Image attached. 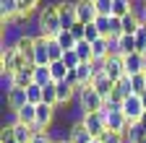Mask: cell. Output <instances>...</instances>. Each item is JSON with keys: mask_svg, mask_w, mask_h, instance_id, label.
I'll use <instances>...</instances> for the list:
<instances>
[{"mask_svg": "<svg viewBox=\"0 0 146 143\" xmlns=\"http://www.w3.org/2000/svg\"><path fill=\"white\" fill-rule=\"evenodd\" d=\"M143 101H141V96H128L125 101H123V115L128 117V122H138L141 117H143Z\"/></svg>", "mask_w": 146, "mask_h": 143, "instance_id": "obj_4", "label": "cell"}, {"mask_svg": "<svg viewBox=\"0 0 146 143\" xmlns=\"http://www.w3.org/2000/svg\"><path fill=\"white\" fill-rule=\"evenodd\" d=\"M94 143H99V140H94Z\"/></svg>", "mask_w": 146, "mask_h": 143, "instance_id": "obj_38", "label": "cell"}, {"mask_svg": "<svg viewBox=\"0 0 146 143\" xmlns=\"http://www.w3.org/2000/svg\"><path fill=\"white\" fill-rule=\"evenodd\" d=\"M94 140H97V138L84 128V122L70 125V143H94Z\"/></svg>", "mask_w": 146, "mask_h": 143, "instance_id": "obj_12", "label": "cell"}, {"mask_svg": "<svg viewBox=\"0 0 146 143\" xmlns=\"http://www.w3.org/2000/svg\"><path fill=\"white\" fill-rule=\"evenodd\" d=\"M76 16H78L81 24H94L97 16H99L94 0H76Z\"/></svg>", "mask_w": 146, "mask_h": 143, "instance_id": "obj_6", "label": "cell"}, {"mask_svg": "<svg viewBox=\"0 0 146 143\" xmlns=\"http://www.w3.org/2000/svg\"><path fill=\"white\" fill-rule=\"evenodd\" d=\"M138 122H141V128H143V130H146V112H143V117H141V120H138Z\"/></svg>", "mask_w": 146, "mask_h": 143, "instance_id": "obj_36", "label": "cell"}, {"mask_svg": "<svg viewBox=\"0 0 146 143\" xmlns=\"http://www.w3.org/2000/svg\"><path fill=\"white\" fill-rule=\"evenodd\" d=\"M102 117H104V125H107L110 133H123L125 135V128L131 125L123 112H102Z\"/></svg>", "mask_w": 146, "mask_h": 143, "instance_id": "obj_5", "label": "cell"}, {"mask_svg": "<svg viewBox=\"0 0 146 143\" xmlns=\"http://www.w3.org/2000/svg\"><path fill=\"white\" fill-rule=\"evenodd\" d=\"M34 24H36V34L55 39V37H58V34L63 31L58 5H55V3H42V8L36 11V16H34Z\"/></svg>", "mask_w": 146, "mask_h": 143, "instance_id": "obj_1", "label": "cell"}, {"mask_svg": "<svg viewBox=\"0 0 146 143\" xmlns=\"http://www.w3.org/2000/svg\"><path fill=\"white\" fill-rule=\"evenodd\" d=\"M55 42H58V44L63 47V52H70V49H76V47H78V39L73 37L70 31H65V29L58 34V37H55Z\"/></svg>", "mask_w": 146, "mask_h": 143, "instance_id": "obj_18", "label": "cell"}, {"mask_svg": "<svg viewBox=\"0 0 146 143\" xmlns=\"http://www.w3.org/2000/svg\"><path fill=\"white\" fill-rule=\"evenodd\" d=\"M99 143H125V135L123 133H110V130H104V135L102 138H97Z\"/></svg>", "mask_w": 146, "mask_h": 143, "instance_id": "obj_33", "label": "cell"}, {"mask_svg": "<svg viewBox=\"0 0 146 143\" xmlns=\"http://www.w3.org/2000/svg\"><path fill=\"white\" fill-rule=\"evenodd\" d=\"M94 5H97V13H99V16H112L115 0H94Z\"/></svg>", "mask_w": 146, "mask_h": 143, "instance_id": "obj_32", "label": "cell"}, {"mask_svg": "<svg viewBox=\"0 0 146 143\" xmlns=\"http://www.w3.org/2000/svg\"><path fill=\"white\" fill-rule=\"evenodd\" d=\"M131 88H133V94H136V96H141V94L146 91V73L133 76V78H131Z\"/></svg>", "mask_w": 146, "mask_h": 143, "instance_id": "obj_28", "label": "cell"}, {"mask_svg": "<svg viewBox=\"0 0 146 143\" xmlns=\"http://www.w3.org/2000/svg\"><path fill=\"white\" fill-rule=\"evenodd\" d=\"M76 52H78V57H81V63H91V60H94V49H91V44H89L86 39H84V42H78Z\"/></svg>", "mask_w": 146, "mask_h": 143, "instance_id": "obj_26", "label": "cell"}, {"mask_svg": "<svg viewBox=\"0 0 146 143\" xmlns=\"http://www.w3.org/2000/svg\"><path fill=\"white\" fill-rule=\"evenodd\" d=\"M47 49H50V63H58V60H63V55H65L63 47L55 42V39H50V42H47Z\"/></svg>", "mask_w": 146, "mask_h": 143, "instance_id": "obj_29", "label": "cell"}, {"mask_svg": "<svg viewBox=\"0 0 146 143\" xmlns=\"http://www.w3.org/2000/svg\"><path fill=\"white\" fill-rule=\"evenodd\" d=\"M97 39H102V34H99V29H97L94 24H86V42H89V44H94Z\"/></svg>", "mask_w": 146, "mask_h": 143, "instance_id": "obj_34", "label": "cell"}, {"mask_svg": "<svg viewBox=\"0 0 146 143\" xmlns=\"http://www.w3.org/2000/svg\"><path fill=\"white\" fill-rule=\"evenodd\" d=\"M91 49H94V60H107L110 57V39H97L94 44H91Z\"/></svg>", "mask_w": 146, "mask_h": 143, "instance_id": "obj_22", "label": "cell"}, {"mask_svg": "<svg viewBox=\"0 0 146 143\" xmlns=\"http://www.w3.org/2000/svg\"><path fill=\"white\" fill-rule=\"evenodd\" d=\"M16 115H18V122H21V125H29V128H31V125L36 122V107L34 104H26L24 109H18Z\"/></svg>", "mask_w": 146, "mask_h": 143, "instance_id": "obj_21", "label": "cell"}, {"mask_svg": "<svg viewBox=\"0 0 146 143\" xmlns=\"http://www.w3.org/2000/svg\"><path fill=\"white\" fill-rule=\"evenodd\" d=\"M13 135H16V143H31V140H34L31 128H29V125H21V122L13 128Z\"/></svg>", "mask_w": 146, "mask_h": 143, "instance_id": "obj_23", "label": "cell"}, {"mask_svg": "<svg viewBox=\"0 0 146 143\" xmlns=\"http://www.w3.org/2000/svg\"><path fill=\"white\" fill-rule=\"evenodd\" d=\"M31 143H52V140H50V135H47V133H39V135H34V140H31Z\"/></svg>", "mask_w": 146, "mask_h": 143, "instance_id": "obj_35", "label": "cell"}, {"mask_svg": "<svg viewBox=\"0 0 146 143\" xmlns=\"http://www.w3.org/2000/svg\"><path fill=\"white\" fill-rule=\"evenodd\" d=\"M50 73H52V81L55 83H63L65 76H68V68H65L63 60H58V63H50Z\"/></svg>", "mask_w": 146, "mask_h": 143, "instance_id": "obj_24", "label": "cell"}, {"mask_svg": "<svg viewBox=\"0 0 146 143\" xmlns=\"http://www.w3.org/2000/svg\"><path fill=\"white\" fill-rule=\"evenodd\" d=\"M143 73H146V70H143Z\"/></svg>", "mask_w": 146, "mask_h": 143, "instance_id": "obj_40", "label": "cell"}, {"mask_svg": "<svg viewBox=\"0 0 146 143\" xmlns=\"http://www.w3.org/2000/svg\"><path fill=\"white\" fill-rule=\"evenodd\" d=\"M110 18H112V16H97V21H94V26L99 29V34L104 39H110Z\"/></svg>", "mask_w": 146, "mask_h": 143, "instance_id": "obj_31", "label": "cell"}, {"mask_svg": "<svg viewBox=\"0 0 146 143\" xmlns=\"http://www.w3.org/2000/svg\"><path fill=\"white\" fill-rule=\"evenodd\" d=\"M104 76L110 81H123L125 78V65H123V57H107L104 60Z\"/></svg>", "mask_w": 146, "mask_h": 143, "instance_id": "obj_8", "label": "cell"}, {"mask_svg": "<svg viewBox=\"0 0 146 143\" xmlns=\"http://www.w3.org/2000/svg\"><path fill=\"white\" fill-rule=\"evenodd\" d=\"M63 63H65L68 70H76V68L81 65V57H78V52H76V49H70V52H65V55H63Z\"/></svg>", "mask_w": 146, "mask_h": 143, "instance_id": "obj_30", "label": "cell"}, {"mask_svg": "<svg viewBox=\"0 0 146 143\" xmlns=\"http://www.w3.org/2000/svg\"><path fill=\"white\" fill-rule=\"evenodd\" d=\"M34 83L36 86H50V83H55L52 81V73H50V65H34Z\"/></svg>", "mask_w": 146, "mask_h": 143, "instance_id": "obj_16", "label": "cell"}, {"mask_svg": "<svg viewBox=\"0 0 146 143\" xmlns=\"http://www.w3.org/2000/svg\"><path fill=\"white\" fill-rule=\"evenodd\" d=\"M42 91H44L42 86H36V83H31V86L26 88V96H29V104H34V107H39V104H42Z\"/></svg>", "mask_w": 146, "mask_h": 143, "instance_id": "obj_27", "label": "cell"}, {"mask_svg": "<svg viewBox=\"0 0 146 143\" xmlns=\"http://www.w3.org/2000/svg\"><path fill=\"white\" fill-rule=\"evenodd\" d=\"M31 63L18 52L16 47H11V49H0V73H18V70H26Z\"/></svg>", "mask_w": 146, "mask_h": 143, "instance_id": "obj_3", "label": "cell"}, {"mask_svg": "<svg viewBox=\"0 0 146 143\" xmlns=\"http://www.w3.org/2000/svg\"><path fill=\"white\" fill-rule=\"evenodd\" d=\"M42 101L50 104V107H58V83L44 86V91H42Z\"/></svg>", "mask_w": 146, "mask_h": 143, "instance_id": "obj_25", "label": "cell"}, {"mask_svg": "<svg viewBox=\"0 0 146 143\" xmlns=\"http://www.w3.org/2000/svg\"><path fill=\"white\" fill-rule=\"evenodd\" d=\"M16 49H18V52H21V55L31 63V60H34V49H36V34H29V31H26L24 37L18 39ZM31 65H34V63H31Z\"/></svg>", "mask_w": 146, "mask_h": 143, "instance_id": "obj_10", "label": "cell"}, {"mask_svg": "<svg viewBox=\"0 0 146 143\" xmlns=\"http://www.w3.org/2000/svg\"><path fill=\"white\" fill-rule=\"evenodd\" d=\"M76 101L81 104L84 115H91V112H102L104 109V99L97 94L94 83H86V86H78L76 88Z\"/></svg>", "mask_w": 146, "mask_h": 143, "instance_id": "obj_2", "label": "cell"}, {"mask_svg": "<svg viewBox=\"0 0 146 143\" xmlns=\"http://www.w3.org/2000/svg\"><path fill=\"white\" fill-rule=\"evenodd\" d=\"M84 128L94 135V138H102L104 130H107V125H104V117L102 112H91V115H84Z\"/></svg>", "mask_w": 146, "mask_h": 143, "instance_id": "obj_7", "label": "cell"}, {"mask_svg": "<svg viewBox=\"0 0 146 143\" xmlns=\"http://www.w3.org/2000/svg\"><path fill=\"white\" fill-rule=\"evenodd\" d=\"M123 65H125V76H128V78H133V76H138V73H143V70H146V63H143V57H141V52H133V55L123 57Z\"/></svg>", "mask_w": 146, "mask_h": 143, "instance_id": "obj_9", "label": "cell"}, {"mask_svg": "<svg viewBox=\"0 0 146 143\" xmlns=\"http://www.w3.org/2000/svg\"><path fill=\"white\" fill-rule=\"evenodd\" d=\"M26 104H29L26 88H13V91L8 94V99H5V109H13V112H18V109H24Z\"/></svg>", "mask_w": 146, "mask_h": 143, "instance_id": "obj_11", "label": "cell"}, {"mask_svg": "<svg viewBox=\"0 0 146 143\" xmlns=\"http://www.w3.org/2000/svg\"><path fill=\"white\" fill-rule=\"evenodd\" d=\"M18 16V0H0V18L3 24H11Z\"/></svg>", "mask_w": 146, "mask_h": 143, "instance_id": "obj_13", "label": "cell"}, {"mask_svg": "<svg viewBox=\"0 0 146 143\" xmlns=\"http://www.w3.org/2000/svg\"><path fill=\"white\" fill-rule=\"evenodd\" d=\"M120 44V55L128 57V55H133V52H138V44H136V37H128V34H123V37L117 39Z\"/></svg>", "mask_w": 146, "mask_h": 143, "instance_id": "obj_19", "label": "cell"}, {"mask_svg": "<svg viewBox=\"0 0 146 143\" xmlns=\"http://www.w3.org/2000/svg\"><path fill=\"white\" fill-rule=\"evenodd\" d=\"M31 83H34V65H29L26 70L13 73V86H16V88H29Z\"/></svg>", "mask_w": 146, "mask_h": 143, "instance_id": "obj_14", "label": "cell"}, {"mask_svg": "<svg viewBox=\"0 0 146 143\" xmlns=\"http://www.w3.org/2000/svg\"><path fill=\"white\" fill-rule=\"evenodd\" d=\"M76 76H78V83L86 86V83H94V68H91V63H81L76 68Z\"/></svg>", "mask_w": 146, "mask_h": 143, "instance_id": "obj_20", "label": "cell"}, {"mask_svg": "<svg viewBox=\"0 0 146 143\" xmlns=\"http://www.w3.org/2000/svg\"><path fill=\"white\" fill-rule=\"evenodd\" d=\"M141 101H143V109H146V91L141 94Z\"/></svg>", "mask_w": 146, "mask_h": 143, "instance_id": "obj_37", "label": "cell"}, {"mask_svg": "<svg viewBox=\"0 0 146 143\" xmlns=\"http://www.w3.org/2000/svg\"><path fill=\"white\" fill-rule=\"evenodd\" d=\"M94 88H97V94L107 101L110 96H112V91H115V81H110L107 76H99V78H94Z\"/></svg>", "mask_w": 146, "mask_h": 143, "instance_id": "obj_15", "label": "cell"}, {"mask_svg": "<svg viewBox=\"0 0 146 143\" xmlns=\"http://www.w3.org/2000/svg\"><path fill=\"white\" fill-rule=\"evenodd\" d=\"M146 138V130L141 128V122H131L125 128V143H141Z\"/></svg>", "mask_w": 146, "mask_h": 143, "instance_id": "obj_17", "label": "cell"}, {"mask_svg": "<svg viewBox=\"0 0 146 143\" xmlns=\"http://www.w3.org/2000/svg\"><path fill=\"white\" fill-rule=\"evenodd\" d=\"M65 143H70V140H65Z\"/></svg>", "mask_w": 146, "mask_h": 143, "instance_id": "obj_39", "label": "cell"}]
</instances>
